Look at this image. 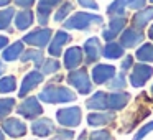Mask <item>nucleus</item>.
Here are the masks:
<instances>
[{"label":"nucleus","mask_w":153,"mask_h":140,"mask_svg":"<svg viewBox=\"0 0 153 140\" xmlns=\"http://www.w3.org/2000/svg\"><path fill=\"white\" fill-rule=\"evenodd\" d=\"M130 96L127 92L123 94H109L107 96V109H112V110H119L128 102Z\"/></svg>","instance_id":"obj_15"},{"label":"nucleus","mask_w":153,"mask_h":140,"mask_svg":"<svg viewBox=\"0 0 153 140\" xmlns=\"http://www.w3.org/2000/svg\"><path fill=\"white\" fill-rule=\"evenodd\" d=\"M4 71H5V66H4V63H2V61H0V74L4 73Z\"/></svg>","instance_id":"obj_42"},{"label":"nucleus","mask_w":153,"mask_h":140,"mask_svg":"<svg viewBox=\"0 0 153 140\" xmlns=\"http://www.w3.org/2000/svg\"><path fill=\"white\" fill-rule=\"evenodd\" d=\"M84 51H86L87 61H96L97 58L100 56V45L97 38H91V40L86 41L84 45Z\"/></svg>","instance_id":"obj_17"},{"label":"nucleus","mask_w":153,"mask_h":140,"mask_svg":"<svg viewBox=\"0 0 153 140\" xmlns=\"http://www.w3.org/2000/svg\"><path fill=\"white\" fill-rule=\"evenodd\" d=\"M22 50H23V43H22V41H17V43H13L10 48H7V50H5L4 60H5V61H13V60H17V58L20 56Z\"/></svg>","instance_id":"obj_23"},{"label":"nucleus","mask_w":153,"mask_h":140,"mask_svg":"<svg viewBox=\"0 0 153 140\" xmlns=\"http://www.w3.org/2000/svg\"><path fill=\"white\" fill-rule=\"evenodd\" d=\"M123 53V46L122 45H117V43H109L105 46V50H104V54H105V58H112V60H115V58H120Z\"/></svg>","instance_id":"obj_24"},{"label":"nucleus","mask_w":153,"mask_h":140,"mask_svg":"<svg viewBox=\"0 0 153 140\" xmlns=\"http://www.w3.org/2000/svg\"><path fill=\"white\" fill-rule=\"evenodd\" d=\"M125 4H128V0H117V2H114V4L107 8V12L112 13V15H122Z\"/></svg>","instance_id":"obj_30"},{"label":"nucleus","mask_w":153,"mask_h":140,"mask_svg":"<svg viewBox=\"0 0 153 140\" xmlns=\"http://www.w3.org/2000/svg\"><path fill=\"white\" fill-rule=\"evenodd\" d=\"M17 87V83H15L13 76H7L0 79V92H12Z\"/></svg>","instance_id":"obj_27"},{"label":"nucleus","mask_w":153,"mask_h":140,"mask_svg":"<svg viewBox=\"0 0 153 140\" xmlns=\"http://www.w3.org/2000/svg\"><path fill=\"white\" fill-rule=\"evenodd\" d=\"M123 25H125V20H123L122 17H120V18H114V20L110 22L109 28L104 30V38H105V40H112V38L123 28Z\"/></svg>","instance_id":"obj_18"},{"label":"nucleus","mask_w":153,"mask_h":140,"mask_svg":"<svg viewBox=\"0 0 153 140\" xmlns=\"http://www.w3.org/2000/svg\"><path fill=\"white\" fill-rule=\"evenodd\" d=\"M152 2H153V0H152Z\"/></svg>","instance_id":"obj_46"},{"label":"nucleus","mask_w":153,"mask_h":140,"mask_svg":"<svg viewBox=\"0 0 153 140\" xmlns=\"http://www.w3.org/2000/svg\"><path fill=\"white\" fill-rule=\"evenodd\" d=\"M68 81L79 91L81 94H89L92 86H91V81H89V76L84 69H77V71H73L69 73L68 76Z\"/></svg>","instance_id":"obj_4"},{"label":"nucleus","mask_w":153,"mask_h":140,"mask_svg":"<svg viewBox=\"0 0 153 140\" xmlns=\"http://www.w3.org/2000/svg\"><path fill=\"white\" fill-rule=\"evenodd\" d=\"M0 140H5L4 139V133H2V132H0Z\"/></svg>","instance_id":"obj_45"},{"label":"nucleus","mask_w":153,"mask_h":140,"mask_svg":"<svg viewBox=\"0 0 153 140\" xmlns=\"http://www.w3.org/2000/svg\"><path fill=\"white\" fill-rule=\"evenodd\" d=\"M59 69V63L56 60H48L43 66V73L45 74H50V73H54V71Z\"/></svg>","instance_id":"obj_32"},{"label":"nucleus","mask_w":153,"mask_h":140,"mask_svg":"<svg viewBox=\"0 0 153 140\" xmlns=\"http://www.w3.org/2000/svg\"><path fill=\"white\" fill-rule=\"evenodd\" d=\"M132 61H133L132 56H127L125 60H123V63H122V69H128V68L132 66Z\"/></svg>","instance_id":"obj_39"},{"label":"nucleus","mask_w":153,"mask_h":140,"mask_svg":"<svg viewBox=\"0 0 153 140\" xmlns=\"http://www.w3.org/2000/svg\"><path fill=\"white\" fill-rule=\"evenodd\" d=\"M137 58L140 61H153V45H143L137 51Z\"/></svg>","instance_id":"obj_25"},{"label":"nucleus","mask_w":153,"mask_h":140,"mask_svg":"<svg viewBox=\"0 0 153 140\" xmlns=\"http://www.w3.org/2000/svg\"><path fill=\"white\" fill-rule=\"evenodd\" d=\"M152 18H153V7L145 8V10H142L140 13H137L135 17H133V25L138 27V28H143Z\"/></svg>","instance_id":"obj_21"},{"label":"nucleus","mask_w":153,"mask_h":140,"mask_svg":"<svg viewBox=\"0 0 153 140\" xmlns=\"http://www.w3.org/2000/svg\"><path fill=\"white\" fill-rule=\"evenodd\" d=\"M7 43H8V38L7 36H0V50H2Z\"/></svg>","instance_id":"obj_40"},{"label":"nucleus","mask_w":153,"mask_h":140,"mask_svg":"<svg viewBox=\"0 0 153 140\" xmlns=\"http://www.w3.org/2000/svg\"><path fill=\"white\" fill-rule=\"evenodd\" d=\"M13 15H15V10H13V8H5V10L0 12V30H5V28L10 25Z\"/></svg>","instance_id":"obj_26"},{"label":"nucleus","mask_w":153,"mask_h":140,"mask_svg":"<svg viewBox=\"0 0 153 140\" xmlns=\"http://www.w3.org/2000/svg\"><path fill=\"white\" fill-rule=\"evenodd\" d=\"M109 120H114V114H107V112H96V114H89L87 115V122L91 125H104Z\"/></svg>","instance_id":"obj_22"},{"label":"nucleus","mask_w":153,"mask_h":140,"mask_svg":"<svg viewBox=\"0 0 153 140\" xmlns=\"http://www.w3.org/2000/svg\"><path fill=\"white\" fill-rule=\"evenodd\" d=\"M40 99L45 101V102L50 104H58V102H69V101H74L76 96L71 92L68 87H61V86H46L40 94Z\"/></svg>","instance_id":"obj_1"},{"label":"nucleus","mask_w":153,"mask_h":140,"mask_svg":"<svg viewBox=\"0 0 153 140\" xmlns=\"http://www.w3.org/2000/svg\"><path fill=\"white\" fill-rule=\"evenodd\" d=\"M17 112L20 114V115L27 117V119H35L36 115H40V114L43 112V107L40 106L36 97H30V99L23 101V104L17 109Z\"/></svg>","instance_id":"obj_5"},{"label":"nucleus","mask_w":153,"mask_h":140,"mask_svg":"<svg viewBox=\"0 0 153 140\" xmlns=\"http://www.w3.org/2000/svg\"><path fill=\"white\" fill-rule=\"evenodd\" d=\"M89 109H107V96L104 92H96L86 102Z\"/></svg>","instance_id":"obj_20"},{"label":"nucleus","mask_w":153,"mask_h":140,"mask_svg":"<svg viewBox=\"0 0 153 140\" xmlns=\"http://www.w3.org/2000/svg\"><path fill=\"white\" fill-rule=\"evenodd\" d=\"M81 61H82V50L77 48V46L69 48V50L66 51V54H64V66H66L68 69L77 68L81 64Z\"/></svg>","instance_id":"obj_10"},{"label":"nucleus","mask_w":153,"mask_h":140,"mask_svg":"<svg viewBox=\"0 0 153 140\" xmlns=\"http://www.w3.org/2000/svg\"><path fill=\"white\" fill-rule=\"evenodd\" d=\"M58 122L61 125L66 127H76L81 122V109L79 107H66V109H59L56 112Z\"/></svg>","instance_id":"obj_3"},{"label":"nucleus","mask_w":153,"mask_h":140,"mask_svg":"<svg viewBox=\"0 0 153 140\" xmlns=\"http://www.w3.org/2000/svg\"><path fill=\"white\" fill-rule=\"evenodd\" d=\"M53 122H51L50 119H41V120H36V122H33V125H31V130H33L35 135L38 137H46L50 135L51 132H53Z\"/></svg>","instance_id":"obj_13"},{"label":"nucleus","mask_w":153,"mask_h":140,"mask_svg":"<svg viewBox=\"0 0 153 140\" xmlns=\"http://www.w3.org/2000/svg\"><path fill=\"white\" fill-rule=\"evenodd\" d=\"M84 135H86V133H81V137H79V140H84Z\"/></svg>","instance_id":"obj_44"},{"label":"nucleus","mask_w":153,"mask_h":140,"mask_svg":"<svg viewBox=\"0 0 153 140\" xmlns=\"http://www.w3.org/2000/svg\"><path fill=\"white\" fill-rule=\"evenodd\" d=\"M15 101L13 99H0V120L4 119L7 114H10V110L13 109Z\"/></svg>","instance_id":"obj_28"},{"label":"nucleus","mask_w":153,"mask_h":140,"mask_svg":"<svg viewBox=\"0 0 153 140\" xmlns=\"http://www.w3.org/2000/svg\"><path fill=\"white\" fill-rule=\"evenodd\" d=\"M115 74L112 66H107V64H99L92 69V77L96 81V84H104L105 81H109L110 77Z\"/></svg>","instance_id":"obj_12"},{"label":"nucleus","mask_w":153,"mask_h":140,"mask_svg":"<svg viewBox=\"0 0 153 140\" xmlns=\"http://www.w3.org/2000/svg\"><path fill=\"white\" fill-rule=\"evenodd\" d=\"M143 5H145V0H128L130 8H142Z\"/></svg>","instance_id":"obj_37"},{"label":"nucleus","mask_w":153,"mask_h":140,"mask_svg":"<svg viewBox=\"0 0 153 140\" xmlns=\"http://www.w3.org/2000/svg\"><path fill=\"white\" fill-rule=\"evenodd\" d=\"M152 91H153V89H152Z\"/></svg>","instance_id":"obj_47"},{"label":"nucleus","mask_w":153,"mask_h":140,"mask_svg":"<svg viewBox=\"0 0 153 140\" xmlns=\"http://www.w3.org/2000/svg\"><path fill=\"white\" fill-rule=\"evenodd\" d=\"M68 41H69V35L64 33V31H58L56 36H54V40H53V43L50 45V54H53V56H59L61 48H63V45H66Z\"/></svg>","instance_id":"obj_16"},{"label":"nucleus","mask_w":153,"mask_h":140,"mask_svg":"<svg viewBox=\"0 0 153 140\" xmlns=\"http://www.w3.org/2000/svg\"><path fill=\"white\" fill-rule=\"evenodd\" d=\"M7 4H10V0H0V7H4Z\"/></svg>","instance_id":"obj_41"},{"label":"nucleus","mask_w":153,"mask_h":140,"mask_svg":"<svg viewBox=\"0 0 153 140\" xmlns=\"http://www.w3.org/2000/svg\"><path fill=\"white\" fill-rule=\"evenodd\" d=\"M152 130H153V122H148V124H146V125L143 127L142 130H140L138 133H137V137H135L133 140H142L143 137H146V133H150Z\"/></svg>","instance_id":"obj_35"},{"label":"nucleus","mask_w":153,"mask_h":140,"mask_svg":"<svg viewBox=\"0 0 153 140\" xmlns=\"http://www.w3.org/2000/svg\"><path fill=\"white\" fill-rule=\"evenodd\" d=\"M142 40H143V35L140 31H137L135 28H130V30H125L122 35V46L132 48L135 45H138Z\"/></svg>","instance_id":"obj_14"},{"label":"nucleus","mask_w":153,"mask_h":140,"mask_svg":"<svg viewBox=\"0 0 153 140\" xmlns=\"http://www.w3.org/2000/svg\"><path fill=\"white\" fill-rule=\"evenodd\" d=\"M50 36H51V30L45 28V30H36V31L28 33L27 36L23 38V41L28 43V45H33V46H40L41 48L50 41Z\"/></svg>","instance_id":"obj_7"},{"label":"nucleus","mask_w":153,"mask_h":140,"mask_svg":"<svg viewBox=\"0 0 153 140\" xmlns=\"http://www.w3.org/2000/svg\"><path fill=\"white\" fill-rule=\"evenodd\" d=\"M4 130L8 133L10 137H22L25 135V132H27V127H25L23 122H20L18 119H7L4 122Z\"/></svg>","instance_id":"obj_9"},{"label":"nucleus","mask_w":153,"mask_h":140,"mask_svg":"<svg viewBox=\"0 0 153 140\" xmlns=\"http://www.w3.org/2000/svg\"><path fill=\"white\" fill-rule=\"evenodd\" d=\"M22 60L23 61H35L36 64H40L41 61H43V54H41V51L30 50V51H27V53L22 56Z\"/></svg>","instance_id":"obj_29"},{"label":"nucleus","mask_w":153,"mask_h":140,"mask_svg":"<svg viewBox=\"0 0 153 140\" xmlns=\"http://www.w3.org/2000/svg\"><path fill=\"white\" fill-rule=\"evenodd\" d=\"M71 10H73V5H71L69 2H66V4H64L63 7H61L59 10L56 12V15H54V20H56V22H61V20H64V18H66V15L69 13Z\"/></svg>","instance_id":"obj_31"},{"label":"nucleus","mask_w":153,"mask_h":140,"mask_svg":"<svg viewBox=\"0 0 153 140\" xmlns=\"http://www.w3.org/2000/svg\"><path fill=\"white\" fill-rule=\"evenodd\" d=\"M102 18L96 17V15H91V13H76L69 18L68 22H64V28H77V30H84L87 28L89 25L92 23H100Z\"/></svg>","instance_id":"obj_2"},{"label":"nucleus","mask_w":153,"mask_h":140,"mask_svg":"<svg viewBox=\"0 0 153 140\" xmlns=\"http://www.w3.org/2000/svg\"><path fill=\"white\" fill-rule=\"evenodd\" d=\"M148 36H150V38H152V40H153V27L150 28V31H148Z\"/></svg>","instance_id":"obj_43"},{"label":"nucleus","mask_w":153,"mask_h":140,"mask_svg":"<svg viewBox=\"0 0 153 140\" xmlns=\"http://www.w3.org/2000/svg\"><path fill=\"white\" fill-rule=\"evenodd\" d=\"M153 74V69L148 66V64H137L133 68V73L130 76V81H132V86L133 87H140L146 83L150 76Z\"/></svg>","instance_id":"obj_6"},{"label":"nucleus","mask_w":153,"mask_h":140,"mask_svg":"<svg viewBox=\"0 0 153 140\" xmlns=\"http://www.w3.org/2000/svg\"><path fill=\"white\" fill-rule=\"evenodd\" d=\"M31 23H33V13L30 10H23L15 17V25L18 30H27Z\"/></svg>","instance_id":"obj_19"},{"label":"nucleus","mask_w":153,"mask_h":140,"mask_svg":"<svg viewBox=\"0 0 153 140\" xmlns=\"http://www.w3.org/2000/svg\"><path fill=\"white\" fill-rule=\"evenodd\" d=\"M79 4L82 5V7L92 8V10H96V8H97V4L94 2V0H79Z\"/></svg>","instance_id":"obj_36"},{"label":"nucleus","mask_w":153,"mask_h":140,"mask_svg":"<svg viewBox=\"0 0 153 140\" xmlns=\"http://www.w3.org/2000/svg\"><path fill=\"white\" fill-rule=\"evenodd\" d=\"M15 4H17V5H20V7L28 8V7H31V5L35 4V0H15Z\"/></svg>","instance_id":"obj_38"},{"label":"nucleus","mask_w":153,"mask_h":140,"mask_svg":"<svg viewBox=\"0 0 153 140\" xmlns=\"http://www.w3.org/2000/svg\"><path fill=\"white\" fill-rule=\"evenodd\" d=\"M58 4H61V0H40V5H38V22H40L41 25L48 23L50 12L53 10V7H56Z\"/></svg>","instance_id":"obj_11"},{"label":"nucleus","mask_w":153,"mask_h":140,"mask_svg":"<svg viewBox=\"0 0 153 140\" xmlns=\"http://www.w3.org/2000/svg\"><path fill=\"white\" fill-rule=\"evenodd\" d=\"M89 140H114V139L110 137L109 132H104V130H100V132H94L92 135H91Z\"/></svg>","instance_id":"obj_34"},{"label":"nucleus","mask_w":153,"mask_h":140,"mask_svg":"<svg viewBox=\"0 0 153 140\" xmlns=\"http://www.w3.org/2000/svg\"><path fill=\"white\" fill-rule=\"evenodd\" d=\"M123 86H125V79H123V74L117 76L115 79H114L112 83L109 84V87H110V89H122Z\"/></svg>","instance_id":"obj_33"},{"label":"nucleus","mask_w":153,"mask_h":140,"mask_svg":"<svg viewBox=\"0 0 153 140\" xmlns=\"http://www.w3.org/2000/svg\"><path fill=\"white\" fill-rule=\"evenodd\" d=\"M43 81V74L38 73V71H31V73H28L27 76H25L23 83H22V87H20V96H27L28 92H30L33 87H36L38 84Z\"/></svg>","instance_id":"obj_8"}]
</instances>
